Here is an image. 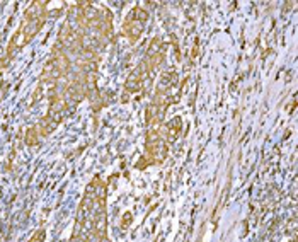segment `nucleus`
Segmentation results:
<instances>
[{
  "label": "nucleus",
  "instance_id": "39448f33",
  "mask_svg": "<svg viewBox=\"0 0 298 242\" xmlns=\"http://www.w3.org/2000/svg\"><path fill=\"white\" fill-rule=\"evenodd\" d=\"M165 55V46L159 38H155L154 41L150 43L148 46V51H147V57H164Z\"/></svg>",
  "mask_w": 298,
  "mask_h": 242
},
{
  "label": "nucleus",
  "instance_id": "0eeeda50",
  "mask_svg": "<svg viewBox=\"0 0 298 242\" xmlns=\"http://www.w3.org/2000/svg\"><path fill=\"white\" fill-rule=\"evenodd\" d=\"M40 138H41V135H40V131H38V128L33 126L29 131H27V135H26V143L33 147V145H38Z\"/></svg>",
  "mask_w": 298,
  "mask_h": 242
},
{
  "label": "nucleus",
  "instance_id": "423d86ee",
  "mask_svg": "<svg viewBox=\"0 0 298 242\" xmlns=\"http://www.w3.org/2000/svg\"><path fill=\"white\" fill-rule=\"evenodd\" d=\"M176 82V74L172 70L165 72V74H162L160 77V87H159V92H165L169 87H172Z\"/></svg>",
  "mask_w": 298,
  "mask_h": 242
},
{
  "label": "nucleus",
  "instance_id": "9d476101",
  "mask_svg": "<svg viewBox=\"0 0 298 242\" xmlns=\"http://www.w3.org/2000/svg\"><path fill=\"white\" fill-rule=\"evenodd\" d=\"M130 222H131V213H126V215H124V223H121V225L128 227V225H130Z\"/></svg>",
  "mask_w": 298,
  "mask_h": 242
},
{
  "label": "nucleus",
  "instance_id": "1a4fd4ad",
  "mask_svg": "<svg viewBox=\"0 0 298 242\" xmlns=\"http://www.w3.org/2000/svg\"><path fill=\"white\" fill-rule=\"evenodd\" d=\"M89 242H111V241L107 239L106 236H100V237H92V239L89 241Z\"/></svg>",
  "mask_w": 298,
  "mask_h": 242
},
{
  "label": "nucleus",
  "instance_id": "20e7f679",
  "mask_svg": "<svg viewBox=\"0 0 298 242\" xmlns=\"http://www.w3.org/2000/svg\"><path fill=\"white\" fill-rule=\"evenodd\" d=\"M181 133V120L179 118H174L171 123L165 124V133H164V140H169V141H174L176 138L179 137Z\"/></svg>",
  "mask_w": 298,
  "mask_h": 242
},
{
  "label": "nucleus",
  "instance_id": "6e6552de",
  "mask_svg": "<svg viewBox=\"0 0 298 242\" xmlns=\"http://www.w3.org/2000/svg\"><path fill=\"white\" fill-rule=\"evenodd\" d=\"M44 241V230H38L33 237H31L29 242H43Z\"/></svg>",
  "mask_w": 298,
  "mask_h": 242
},
{
  "label": "nucleus",
  "instance_id": "f257e3e1",
  "mask_svg": "<svg viewBox=\"0 0 298 242\" xmlns=\"http://www.w3.org/2000/svg\"><path fill=\"white\" fill-rule=\"evenodd\" d=\"M148 19V14L147 10L143 9H133L130 12V16L126 17L124 20V26H123V31L131 41L138 40L143 33V22Z\"/></svg>",
  "mask_w": 298,
  "mask_h": 242
},
{
  "label": "nucleus",
  "instance_id": "7ed1b4c3",
  "mask_svg": "<svg viewBox=\"0 0 298 242\" xmlns=\"http://www.w3.org/2000/svg\"><path fill=\"white\" fill-rule=\"evenodd\" d=\"M147 74L148 72L140 65V67H138L137 70H133V74L126 79V82H124V89H126L130 94H137V92L141 89V85H143Z\"/></svg>",
  "mask_w": 298,
  "mask_h": 242
},
{
  "label": "nucleus",
  "instance_id": "f03ea898",
  "mask_svg": "<svg viewBox=\"0 0 298 242\" xmlns=\"http://www.w3.org/2000/svg\"><path fill=\"white\" fill-rule=\"evenodd\" d=\"M147 154L152 162H162L167 157V143L164 138L147 140Z\"/></svg>",
  "mask_w": 298,
  "mask_h": 242
}]
</instances>
